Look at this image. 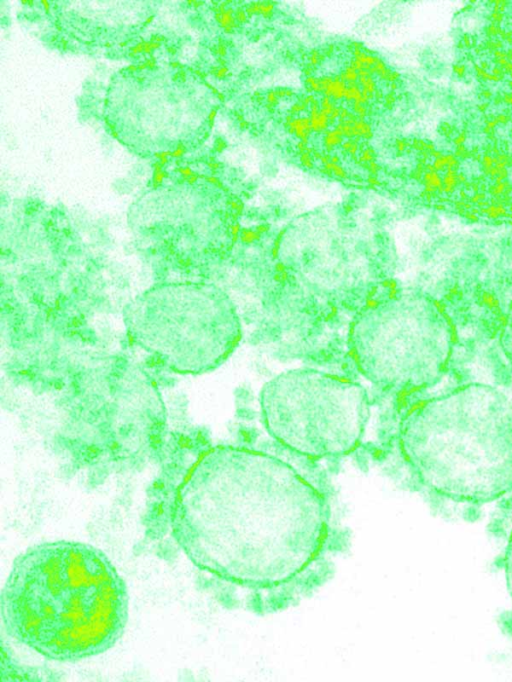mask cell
<instances>
[{"label": "cell", "instance_id": "1", "mask_svg": "<svg viewBox=\"0 0 512 682\" xmlns=\"http://www.w3.org/2000/svg\"><path fill=\"white\" fill-rule=\"evenodd\" d=\"M168 529L200 571L237 603L274 612L316 588L335 549L323 493L271 454L220 445L176 474Z\"/></svg>", "mask_w": 512, "mask_h": 682}, {"label": "cell", "instance_id": "2", "mask_svg": "<svg viewBox=\"0 0 512 682\" xmlns=\"http://www.w3.org/2000/svg\"><path fill=\"white\" fill-rule=\"evenodd\" d=\"M127 617L124 580L104 552L83 542L30 546L14 560L1 594L6 633L55 661L106 652Z\"/></svg>", "mask_w": 512, "mask_h": 682}, {"label": "cell", "instance_id": "3", "mask_svg": "<svg viewBox=\"0 0 512 682\" xmlns=\"http://www.w3.org/2000/svg\"><path fill=\"white\" fill-rule=\"evenodd\" d=\"M399 444L430 491L461 502H489L512 488V406L498 390L460 387L414 406Z\"/></svg>", "mask_w": 512, "mask_h": 682}, {"label": "cell", "instance_id": "4", "mask_svg": "<svg viewBox=\"0 0 512 682\" xmlns=\"http://www.w3.org/2000/svg\"><path fill=\"white\" fill-rule=\"evenodd\" d=\"M124 324L137 347L179 375L214 370L241 339L235 305L223 289L208 282H157L125 307Z\"/></svg>", "mask_w": 512, "mask_h": 682}, {"label": "cell", "instance_id": "5", "mask_svg": "<svg viewBox=\"0 0 512 682\" xmlns=\"http://www.w3.org/2000/svg\"><path fill=\"white\" fill-rule=\"evenodd\" d=\"M348 344L359 372L396 392L425 388L449 360L453 332L440 307L417 293H399L364 306L355 316Z\"/></svg>", "mask_w": 512, "mask_h": 682}, {"label": "cell", "instance_id": "6", "mask_svg": "<svg viewBox=\"0 0 512 682\" xmlns=\"http://www.w3.org/2000/svg\"><path fill=\"white\" fill-rule=\"evenodd\" d=\"M268 433L311 459L346 455L361 440L369 417L364 388L314 369H295L267 382L260 393Z\"/></svg>", "mask_w": 512, "mask_h": 682}, {"label": "cell", "instance_id": "7", "mask_svg": "<svg viewBox=\"0 0 512 682\" xmlns=\"http://www.w3.org/2000/svg\"><path fill=\"white\" fill-rule=\"evenodd\" d=\"M362 250L333 229H291L281 238L278 259L283 272L304 290L341 303L366 278Z\"/></svg>", "mask_w": 512, "mask_h": 682}, {"label": "cell", "instance_id": "8", "mask_svg": "<svg viewBox=\"0 0 512 682\" xmlns=\"http://www.w3.org/2000/svg\"><path fill=\"white\" fill-rule=\"evenodd\" d=\"M501 339L503 350L512 364V309L504 325Z\"/></svg>", "mask_w": 512, "mask_h": 682}, {"label": "cell", "instance_id": "9", "mask_svg": "<svg viewBox=\"0 0 512 682\" xmlns=\"http://www.w3.org/2000/svg\"><path fill=\"white\" fill-rule=\"evenodd\" d=\"M508 560H509V561H508L509 575H510V579H511V582H512V541H511V545H510V549H509V557H508Z\"/></svg>", "mask_w": 512, "mask_h": 682}]
</instances>
